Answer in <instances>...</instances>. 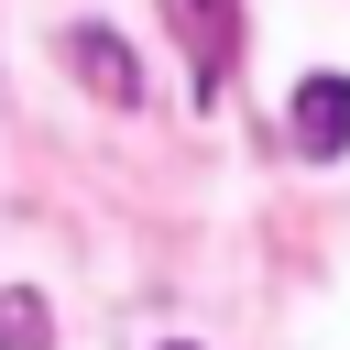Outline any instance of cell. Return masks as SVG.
<instances>
[{
    "mask_svg": "<svg viewBox=\"0 0 350 350\" xmlns=\"http://www.w3.org/2000/svg\"><path fill=\"white\" fill-rule=\"evenodd\" d=\"M0 350H55V317L33 284H0Z\"/></svg>",
    "mask_w": 350,
    "mask_h": 350,
    "instance_id": "4",
    "label": "cell"
},
{
    "mask_svg": "<svg viewBox=\"0 0 350 350\" xmlns=\"http://www.w3.org/2000/svg\"><path fill=\"white\" fill-rule=\"evenodd\" d=\"M295 153H350V77H306L295 88Z\"/></svg>",
    "mask_w": 350,
    "mask_h": 350,
    "instance_id": "3",
    "label": "cell"
},
{
    "mask_svg": "<svg viewBox=\"0 0 350 350\" xmlns=\"http://www.w3.org/2000/svg\"><path fill=\"white\" fill-rule=\"evenodd\" d=\"M66 66H77L98 98H120V109L142 98V66H131V44H120V33H98V22H77V33H66Z\"/></svg>",
    "mask_w": 350,
    "mask_h": 350,
    "instance_id": "2",
    "label": "cell"
},
{
    "mask_svg": "<svg viewBox=\"0 0 350 350\" xmlns=\"http://www.w3.org/2000/svg\"><path fill=\"white\" fill-rule=\"evenodd\" d=\"M164 11H175L186 55H197V88L219 98V77H230V55H241V0H164Z\"/></svg>",
    "mask_w": 350,
    "mask_h": 350,
    "instance_id": "1",
    "label": "cell"
},
{
    "mask_svg": "<svg viewBox=\"0 0 350 350\" xmlns=\"http://www.w3.org/2000/svg\"><path fill=\"white\" fill-rule=\"evenodd\" d=\"M175 350H186V339H175Z\"/></svg>",
    "mask_w": 350,
    "mask_h": 350,
    "instance_id": "5",
    "label": "cell"
}]
</instances>
